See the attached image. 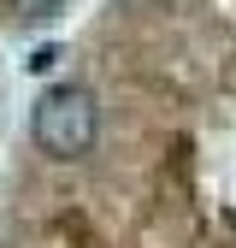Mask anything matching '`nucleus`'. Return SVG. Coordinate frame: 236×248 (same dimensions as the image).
Returning a JSON list of instances; mask_svg holds the SVG:
<instances>
[{
    "label": "nucleus",
    "mask_w": 236,
    "mask_h": 248,
    "mask_svg": "<svg viewBox=\"0 0 236 248\" xmlns=\"http://www.w3.org/2000/svg\"><path fill=\"white\" fill-rule=\"evenodd\" d=\"M0 248H236V0H83L12 107Z\"/></svg>",
    "instance_id": "obj_1"
},
{
    "label": "nucleus",
    "mask_w": 236,
    "mask_h": 248,
    "mask_svg": "<svg viewBox=\"0 0 236 248\" xmlns=\"http://www.w3.org/2000/svg\"><path fill=\"white\" fill-rule=\"evenodd\" d=\"M12 71H6V42H0V154H6V130H12Z\"/></svg>",
    "instance_id": "obj_2"
}]
</instances>
